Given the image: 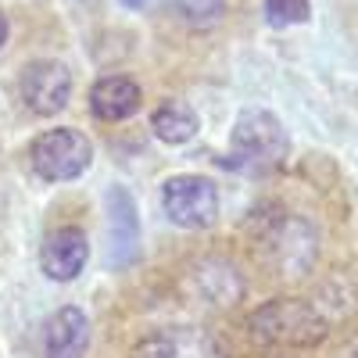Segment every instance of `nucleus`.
<instances>
[{"label": "nucleus", "mask_w": 358, "mask_h": 358, "mask_svg": "<svg viewBox=\"0 0 358 358\" xmlns=\"http://www.w3.org/2000/svg\"><path fill=\"white\" fill-rule=\"evenodd\" d=\"M330 334V319L301 297H276L248 315V337L262 348H315Z\"/></svg>", "instance_id": "nucleus-1"}, {"label": "nucleus", "mask_w": 358, "mask_h": 358, "mask_svg": "<svg viewBox=\"0 0 358 358\" xmlns=\"http://www.w3.org/2000/svg\"><path fill=\"white\" fill-rule=\"evenodd\" d=\"M255 248L276 268V276H305L315 265L319 236L294 212H268L255 219Z\"/></svg>", "instance_id": "nucleus-2"}, {"label": "nucleus", "mask_w": 358, "mask_h": 358, "mask_svg": "<svg viewBox=\"0 0 358 358\" xmlns=\"http://www.w3.org/2000/svg\"><path fill=\"white\" fill-rule=\"evenodd\" d=\"M229 155H233L236 169H244V172H273L290 155V136L273 111L248 108L233 122Z\"/></svg>", "instance_id": "nucleus-3"}, {"label": "nucleus", "mask_w": 358, "mask_h": 358, "mask_svg": "<svg viewBox=\"0 0 358 358\" xmlns=\"http://www.w3.org/2000/svg\"><path fill=\"white\" fill-rule=\"evenodd\" d=\"M29 165L43 183H72L94 165V143L72 126L43 129L29 143Z\"/></svg>", "instance_id": "nucleus-4"}, {"label": "nucleus", "mask_w": 358, "mask_h": 358, "mask_svg": "<svg viewBox=\"0 0 358 358\" xmlns=\"http://www.w3.org/2000/svg\"><path fill=\"white\" fill-rule=\"evenodd\" d=\"M162 212L179 229H208L219 219V187L197 172L169 176L162 187Z\"/></svg>", "instance_id": "nucleus-5"}, {"label": "nucleus", "mask_w": 358, "mask_h": 358, "mask_svg": "<svg viewBox=\"0 0 358 358\" xmlns=\"http://www.w3.org/2000/svg\"><path fill=\"white\" fill-rule=\"evenodd\" d=\"M72 72L65 62L57 57H40V62H29L22 79H18V94L25 101L29 111L36 115H57L65 111L72 101Z\"/></svg>", "instance_id": "nucleus-6"}, {"label": "nucleus", "mask_w": 358, "mask_h": 358, "mask_svg": "<svg viewBox=\"0 0 358 358\" xmlns=\"http://www.w3.org/2000/svg\"><path fill=\"white\" fill-rule=\"evenodd\" d=\"M183 294L201 308H233L244 297V280L236 273V265L226 258H201L197 265H190V273L183 280Z\"/></svg>", "instance_id": "nucleus-7"}, {"label": "nucleus", "mask_w": 358, "mask_h": 358, "mask_svg": "<svg viewBox=\"0 0 358 358\" xmlns=\"http://www.w3.org/2000/svg\"><path fill=\"white\" fill-rule=\"evenodd\" d=\"M133 358H229V355L222 341L204 326H162L133 348Z\"/></svg>", "instance_id": "nucleus-8"}, {"label": "nucleus", "mask_w": 358, "mask_h": 358, "mask_svg": "<svg viewBox=\"0 0 358 358\" xmlns=\"http://www.w3.org/2000/svg\"><path fill=\"white\" fill-rule=\"evenodd\" d=\"M104 212H108V265L122 273L140 258V212L126 187H111L104 194Z\"/></svg>", "instance_id": "nucleus-9"}, {"label": "nucleus", "mask_w": 358, "mask_h": 358, "mask_svg": "<svg viewBox=\"0 0 358 358\" xmlns=\"http://www.w3.org/2000/svg\"><path fill=\"white\" fill-rule=\"evenodd\" d=\"M90 262V241L79 226H62L47 233V241L40 248V268L43 276L54 283H72Z\"/></svg>", "instance_id": "nucleus-10"}, {"label": "nucleus", "mask_w": 358, "mask_h": 358, "mask_svg": "<svg viewBox=\"0 0 358 358\" xmlns=\"http://www.w3.org/2000/svg\"><path fill=\"white\" fill-rule=\"evenodd\" d=\"M43 348H47V358H86V351H90V315L76 305H62L47 319Z\"/></svg>", "instance_id": "nucleus-11"}, {"label": "nucleus", "mask_w": 358, "mask_h": 358, "mask_svg": "<svg viewBox=\"0 0 358 358\" xmlns=\"http://www.w3.org/2000/svg\"><path fill=\"white\" fill-rule=\"evenodd\" d=\"M140 104H143V94L129 76H104L90 90V111L101 122H126V118L140 111Z\"/></svg>", "instance_id": "nucleus-12"}, {"label": "nucleus", "mask_w": 358, "mask_h": 358, "mask_svg": "<svg viewBox=\"0 0 358 358\" xmlns=\"http://www.w3.org/2000/svg\"><path fill=\"white\" fill-rule=\"evenodd\" d=\"M151 129H155V136H158L162 143L183 147V143H190V140L197 136L201 122H197V111H194L190 104H183V101H165V104H158L155 115H151Z\"/></svg>", "instance_id": "nucleus-13"}, {"label": "nucleus", "mask_w": 358, "mask_h": 358, "mask_svg": "<svg viewBox=\"0 0 358 358\" xmlns=\"http://www.w3.org/2000/svg\"><path fill=\"white\" fill-rule=\"evenodd\" d=\"M176 15L194 29H212L226 15V0H176Z\"/></svg>", "instance_id": "nucleus-14"}, {"label": "nucleus", "mask_w": 358, "mask_h": 358, "mask_svg": "<svg viewBox=\"0 0 358 358\" xmlns=\"http://www.w3.org/2000/svg\"><path fill=\"white\" fill-rule=\"evenodd\" d=\"M312 15V0H265V22L273 29L301 25Z\"/></svg>", "instance_id": "nucleus-15"}, {"label": "nucleus", "mask_w": 358, "mask_h": 358, "mask_svg": "<svg viewBox=\"0 0 358 358\" xmlns=\"http://www.w3.org/2000/svg\"><path fill=\"white\" fill-rule=\"evenodd\" d=\"M337 358H358V337L344 341V344H341V351H337Z\"/></svg>", "instance_id": "nucleus-16"}, {"label": "nucleus", "mask_w": 358, "mask_h": 358, "mask_svg": "<svg viewBox=\"0 0 358 358\" xmlns=\"http://www.w3.org/2000/svg\"><path fill=\"white\" fill-rule=\"evenodd\" d=\"M118 4H122V8H133V11H140V8H151L155 0H118Z\"/></svg>", "instance_id": "nucleus-17"}, {"label": "nucleus", "mask_w": 358, "mask_h": 358, "mask_svg": "<svg viewBox=\"0 0 358 358\" xmlns=\"http://www.w3.org/2000/svg\"><path fill=\"white\" fill-rule=\"evenodd\" d=\"M4 43H8V18L0 15V47H4Z\"/></svg>", "instance_id": "nucleus-18"}]
</instances>
